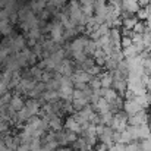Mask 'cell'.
I'll list each match as a JSON object with an SVG mask.
<instances>
[{
	"label": "cell",
	"instance_id": "1",
	"mask_svg": "<svg viewBox=\"0 0 151 151\" xmlns=\"http://www.w3.org/2000/svg\"><path fill=\"white\" fill-rule=\"evenodd\" d=\"M128 119L129 116L125 113V111H119V113H114L113 116V122H111V129L116 131V132H122L128 128Z\"/></svg>",
	"mask_w": 151,
	"mask_h": 151
},
{
	"label": "cell",
	"instance_id": "2",
	"mask_svg": "<svg viewBox=\"0 0 151 151\" xmlns=\"http://www.w3.org/2000/svg\"><path fill=\"white\" fill-rule=\"evenodd\" d=\"M63 34H65V28H63V25L59 22V21H53V28H51V32H50V38L56 43V44H62L63 41H65V38H63Z\"/></svg>",
	"mask_w": 151,
	"mask_h": 151
},
{
	"label": "cell",
	"instance_id": "3",
	"mask_svg": "<svg viewBox=\"0 0 151 151\" xmlns=\"http://www.w3.org/2000/svg\"><path fill=\"white\" fill-rule=\"evenodd\" d=\"M145 123H150L148 111H145V110H142L134 116H129V119H128V125H131V126H141Z\"/></svg>",
	"mask_w": 151,
	"mask_h": 151
},
{
	"label": "cell",
	"instance_id": "4",
	"mask_svg": "<svg viewBox=\"0 0 151 151\" xmlns=\"http://www.w3.org/2000/svg\"><path fill=\"white\" fill-rule=\"evenodd\" d=\"M70 79H72L73 85L75 84H90V81L93 79V76L87 70H84V69H75V72L70 76Z\"/></svg>",
	"mask_w": 151,
	"mask_h": 151
},
{
	"label": "cell",
	"instance_id": "5",
	"mask_svg": "<svg viewBox=\"0 0 151 151\" xmlns=\"http://www.w3.org/2000/svg\"><path fill=\"white\" fill-rule=\"evenodd\" d=\"M122 109H123V111H125L128 116H134V114H137V113H139V111L144 110V109L135 101V99H134V100H125Z\"/></svg>",
	"mask_w": 151,
	"mask_h": 151
},
{
	"label": "cell",
	"instance_id": "6",
	"mask_svg": "<svg viewBox=\"0 0 151 151\" xmlns=\"http://www.w3.org/2000/svg\"><path fill=\"white\" fill-rule=\"evenodd\" d=\"M139 9H141V6H139L138 0H122V12L135 15V13H138Z\"/></svg>",
	"mask_w": 151,
	"mask_h": 151
},
{
	"label": "cell",
	"instance_id": "7",
	"mask_svg": "<svg viewBox=\"0 0 151 151\" xmlns=\"http://www.w3.org/2000/svg\"><path fill=\"white\" fill-rule=\"evenodd\" d=\"M65 129L69 131V132H75L76 135H82V128H81V125L75 120L73 116H69V117L66 119V122H65Z\"/></svg>",
	"mask_w": 151,
	"mask_h": 151
},
{
	"label": "cell",
	"instance_id": "8",
	"mask_svg": "<svg viewBox=\"0 0 151 151\" xmlns=\"http://www.w3.org/2000/svg\"><path fill=\"white\" fill-rule=\"evenodd\" d=\"M99 79H100V82H101V88H111L113 87V81H114L113 72H109V70L101 72Z\"/></svg>",
	"mask_w": 151,
	"mask_h": 151
},
{
	"label": "cell",
	"instance_id": "9",
	"mask_svg": "<svg viewBox=\"0 0 151 151\" xmlns=\"http://www.w3.org/2000/svg\"><path fill=\"white\" fill-rule=\"evenodd\" d=\"M43 119H46L47 122H49V128L53 129V131H62V117L60 116H57V114H51V116H46V117H43Z\"/></svg>",
	"mask_w": 151,
	"mask_h": 151
},
{
	"label": "cell",
	"instance_id": "10",
	"mask_svg": "<svg viewBox=\"0 0 151 151\" xmlns=\"http://www.w3.org/2000/svg\"><path fill=\"white\" fill-rule=\"evenodd\" d=\"M100 96L104 99V100L109 101L110 104H111V103H114V101L120 97V96L113 90V88H101L100 90Z\"/></svg>",
	"mask_w": 151,
	"mask_h": 151
},
{
	"label": "cell",
	"instance_id": "11",
	"mask_svg": "<svg viewBox=\"0 0 151 151\" xmlns=\"http://www.w3.org/2000/svg\"><path fill=\"white\" fill-rule=\"evenodd\" d=\"M29 9L35 15H40L43 10L47 9V0H31L29 1Z\"/></svg>",
	"mask_w": 151,
	"mask_h": 151
},
{
	"label": "cell",
	"instance_id": "12",
	"mask_svg": "<svg viewBox=\"0 0 151 151\" xmlns=\"http://www.w3.org/2000/svg\"><path fill=\"white\" fill-rule=\"evenodd\" d=\"M25 107L29 110L31 116H37L41 111V103L37 100V99H29V100L25 103Z\"/></svg>",
	"mask_w": 151,
	"mask_h": 151
},
{
	"label": "cell",
	"instance_id": "13",
	"mask_svg": "<svg viewBox=\"0 0 151 151\" xmlns=\"http://www.w3.org/2000/svg\"><path fill=\"white\" fill-rule=\"evenodd\" d=\"M99 114H104V113H109V111H111V106H110V103L107 100H104L103 97H101L99 103L96 104V106H91Z\"/></svg>",
	"mask_w": 151,
	"mask_h": 151
},
{
	"label": "cell",
	"instance_id": "14",
	"mask_svg": "<svg viewBox=\"0 0 151 151\" xmlns=\"http://www.w3.org/2000/svg\"><path fill=\"white\" fill-rule=\"evenodd\" d=\"M138 24V18L135 15H129L126 18H123V22H122V27L128 31H132L135 28V25Z\"/></svg>",
	"mask_w": 151,
	"mask_h": 151
},
{
	"label": "cell",
	"instance_id": "15",
	"mask_svg": "<svg viewBox=\"0 0 151 151\" xmlns=\"http://www.w3.org/2000/svg\"><path fill=\"white\" fill-rule=\"evenodd\" d=\"M41 97H43V100L46 103H50V104H54V103L60 101V96H59L57 91H44Z\"/></svg>",
	"mask_w": 151,
	"mask_h": 151
},
{
	"label": "cell",
	"instance_id": "16",
	"mask_svg": "<svg viewBox=\"0 0 151 151\" xmlns=\"http://www.w3.org/2000/svg\"><path fill=\"white\" fill-rule=\"evenodd\" d=\"M113 116H114V113H113V111H109V113L100 114V125H104V126H111Z\"/></svg>",
	"mask_w": 151,
	"mask_h": 151
},
{
	"label": "cell",
	"instance_id": "17",
	"mask_svg": "<svg viewBox=\"0 0 151 151\" xmlns=\"http://www.w3.org/2000/svg\"><path fill=\"white\" fill-rule=\"evenodd\" d=\"M132 142H134V138H132L131 132H129L128 129L122 131V132H120V144L128 145V144H132Z\"/></svg>",
	"mask_w": 151,
	"mask_h": 151
},
{
	"label": "cell",
	"instance_id": "18",
	"mask_svg": "<svg viewBox=\"0 0 151 151\" xmlns=\"http://www.w3.org/2000/svg\"><path fill=\"white\" fill-rule=\"evenodd\" d=\"M123 56H125V59H132V57H137V56H139V51L138 49L132 44L131 47H128V49H123Z\"/></svg>",
	"mask_w": 151,
	"mask_h": 151
},
{
	"label": "cell",
	"instance_id": "19",
	"mask_svg": "<svg viewBox=\"0 0 151 151\" xmlns=\"http://www.w3.org/2000/svg\"><path fill=\"white\" fill-rule=\"evenodd\" d=\"M16 117H18V122L22 123V122H27V120L31 117V113H29V110H28L27 107H24L22 110H19V111L16 113Z\"/></svg>",
	"mask_w": 151,
	"mask_h": 151
},
{
	"label": "cell",
	"instance_id": "20",
	"mask_svg": "<svg viewBox=\"0 0 151 151\" xmlns=\"http://www.w3.org/2000/svg\"><path fill=\"white\" fill-rule=\"evenodd\" d=\"M10 32H12V27H10L9 19L0 21V34H1V35H7V34H10Z\"/></svg>",
	"mask_w": 151,
	"mask_h": 151
},
{
	"label": "cell",
	"instance_id": "21",
	"mask_svg": "<svg viewBox=\"0 0 151 151\" xmlns=\"http://www.w3.org/2000/svg\"><path fill=\"white\" fill-rule=\"evenodd\" d=\"M142 43H144V46H145V50L150 51L151 50V32L150 31H145V32L142 34Z\"/></svg>",
	"mask_w": 151,
	"mask_h": 151
},
{
	"label": "cell",
	"instance_id": "22",
	"mask_svg": "<svg viewBox=\"0 0 151 151\" xmlns=\"http://www.w3.org/2000/svg\"><path fill=\"white\" fill-rule=\"evenodd\" d=\"M135 16L138 18V21H141V22L145 21V22H147V19H148V9H147V7H141Z\"/></svg>",
	"mask_w": 151,
	"mask_h": 151
},
{
	"label": "cell",
	"instance_id": "23",
	"mask_svg": "<svg viewBox=\"0 0 151 151\" xmlns=\"http://www.w3.org/2000/svg\"><path fill=\"white\" fill-rule=\"evenodd\" d=\"M29 148L31 151H40L43 148V144H41V138H34L31 142H29Z\"/></svg>",
	"mask_w": 151,
	"mask_h": 151
},
{
	"label": "cell",
	"instance_id": "24",
	"mask_svg": "<svg viewBox=\"0 0 151 151\" xmlns=\"http://www.w3.org/2000/svg\"><path fill=\"white\" fill-rule=\"evenodd\" d=\"M135 34H144L145 31H147V25L144 24V22H141V21H138V24L135 25V28L132 29Z\"/></svg>",
	"mask_w": 151,
	"mask_h": 151
},
{
	"label": "cell",
	"instance_id": "25",
	"mask_svg": "<svg viewBox=\"0 0 151 151\" xmlns=\"http://www.w3.org/2000/svg\"><path fill=\"white\" fill-rule=\"evenodd\" d=\"M88 85L91 87L93 91H100L101 90V82H100V79H99V76H97V78H93V79L90 81Z\"/></svg>",
	"mask_w": 151,
	"mask_h": 151
},
{
	"label": "cell",
	"instance_id": "26",
	"mask_svg": "<svg viewBox=\"0 0 151 151\" xmlns=\"http://www.w3.org/2000/svg\"><path fill=\"white\" fill-rule=\"evenodd\" d=\"M120 44H122V49H128V47H131V46L134 44V41H132V37L122 35V41H120Z\"/></svg>",
	"mask_w": 151,
	"mask_h": 151
},
{
	"label": "cell",
	"instance_id": "27",
	"mask_svg": "<svg viewBox=\"0 0 151 151\" xmlns=\"http://www.w3.org/2000/svg\"><path fill=\"white\" fill-rule=\"evenodd\" d=\"M72 99L73 100H79V99H87V94L84 93V91H81V90H73V94H72Z\"/></svg>",
	"mask_w": 151,
	"mask_h": 151
},
{
	"label": "cell",
	"instance_id": "28",
	"mask_svg": "<svg viewBox=\"0 0 151 151\" xmlns=\"http://www.w3.org/2000/svg\"><path fill=\"white\" fill-rule=\"evenodd\" d=\"M141 151H151V139H144L139 142Z\"/></svg>",
	"mask_w": 151,
	"mask_h": 151
},
{
	"label": "cell",
	"instance_id": "29",
	"mask_svg": "<svg viewBox=\"0 0 151 151\" xmlns=\"http://www.w3.org/2000/svg\"><path fill=\"white\" fill-rule=\"evenodd\" d=\"M16 151H31V148H29V144L21 142V144L18 145V148H16Z\"/></svg>",
	"mask_w": 151,
	"mask_h": 151
},
{
	"label": "cell",
	"instance_id": "30",
	"mask_svg": "<svg viewBox=\"0 0 151 151\" xmlns=\"http://www.w3.org/2000/svg\"><path fill=\"white\" fill-rule=\"evenodd\" d=\"M40 151H53V150H50V148H49V147H46V145H43V148H41Z\"/></svg>",
	"mask_w": 151,
	"mask_h": 151
},
{
	"label": "cell",
	"instance_id": "31",
	"mask_svg": "<svg viewBox=\"0 0 151 151\" xmlns=\"http://www.w3.org/2000/svg\"><path fill=\"white\" fill-rule=\"evenodd\" d=\"M148 117H150V122H151V107H150V111H148Z\"/></svg>",
	"mask_w": 151,
	"mask_h": 151
},
{
	"label": "cell",
	"instance_id": "32",
	"mask_svg": "<svg viewBox=\"0 0 151 151\" xmlns=\"http://www.w3.org/2000/svg\"><path fill=\"white\" fill-rule=\"evenodd\" d=\"M148 125H150V129H151V122H150V123H148Z\"/></svg>",
	"mask_w": 151,
	"mask_h": 151
}]
</instances>
